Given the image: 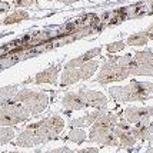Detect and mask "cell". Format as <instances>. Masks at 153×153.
<instances>
[{"label":"cell","instance_id":"30bf717a","mask_svg":"<svg viewBox=\"0 0 153 153\" xmlns=\"http://www.w3.org/2000/svg\"><path fill=\"white\" fill-rule=\"evenodd\" d=\"M152 114H153V106H143V107L132 106V107H126L123 110V117L130 125H136V123L152 119Z\"/></svg>","mask_w":153,"mask_h":153},{"label":"cell","instance_id":"d6986e66","mask_svg":"<svg viewBox=\"0 0 153 153\" xmlns=\"http://www.w3.org/2000/svg\"><path fill=\"white\" fill-rule=\"evenodd\" d=\"M149 34L147 32H140V33H134L132 36H129L126 40L127 46H145L149 43Z\"/></svg>","mask_w":153,"mask_h":153},{"label":"cell","instance_id":"7c38bea8","mask_svg":"<svg viewBox=\"0 0 153 153\" xmlns=\"http://www.w3.org/2000/svg\"><path fill=\"white\" fill-rule=\"evenodd\" d=\"M132 133L134 134V137L142 142H153V120H145L136 123L132 127Z\"/></svg>","mask_w":153,"mask_h":153},{"label":"cell","instance_id":"2e32d148","mask_svg":"<svg viewBox=\"0 0 153 153\" xmlns=\"http://www.w3.org/2000/svg\"><path fill=\"white\" fill-rule=\"evenodd\" d=\"M102 53V47H94V49H90L87 50L86 53H83L82 56L76 57V59H72L70 62H67L65 65V69H76V67H80L82 65H85L86 62L94 59L96 56H100Z\"/></svg>","mask_w":153,"mask_h":153},{"label":"cell","instance_id":"9c48e42d","mask_svg":"<svg viewBox=\"0 0 153 153\" xmlns=\"http://www.w3.org/2000/svg\"><path fill=\"white\" fill-rule=\"evenodd\" d=\"M114 134L119 139V147H123V149H130L137 142L134 134L132 133L130 123H127V120L125 117H119V122L114 127Z\"/></svg>","mask_w":153,"mask_h":153},{"label":"cell","instance_id":"e0dca14e","mask_svg":"<svg viewBox=\"0 0 153 153\" xmlns=\"http://www.w3.org/2000/svg\"><path fill=\"white\" fill-rule=\"evenodd\" d=\"M19 86L17 85H10V86H4L0 89V106L1 105H6L9 102H12L13 97L17 94Z\"/></svg>","mask_w":153,"mask_h":153},{"label":"cell","instance_id":"603a6c76","mask_svg":"<svg viewBox=\"0 0 153 153\" xmlns=\"http://www.w3.org/2000/svg\"><path fill=\"white\" fill-rule=\"evenodd\" d=\"M14 7H30L34 4V0H13Z\"/></svg>","mask_w":153,"mask_h":153},{"label":"cell","instance_id":"6da1fadb","mask_svg":"<svg viewBox=\"0 0 153 153\" xmlns=\"http://www.w3.org/2000/svg\"><path fill=\"white\" fill-rule=\"evenodd\" d=\"M63 129H65V120L60 116L54 114L29 125L23 132H20L13 143L19 147H33L45 145L47 142L59 139V134L63 132Z\"/></svg>","mask_w":153,"mask_h":153},{"label":"cell","instance_id":"3957f363","mask_svg":"<svg viewBox=\"0 0 153 153\" xmlns=\"http://www.w3.org/2000/svg\"><path fill=\"white\" fill-rule=\"evenodd\" d=\"M133 54L127 53L125 56H114L105 62L96 76V82L99 85H109L112 82H120L130 76V62Z\"/></svg>","mask_w":153,"mask_h":153},{"label":"cell","instance_id":"ac0fdd59","mask_svg":"<svg viewBox=\"0 0 153 153\" xmlns=\"http://www.w3.org/2000/svg\"><path fill=\"white\" fill-rule=\"evenodd\" d=\"M30 19V14L27 13L26 10H14L13 13H10L9 16H6L3 19V25H14V23H20L25 20Z\"/></svg>","mask_w":153,"mask_h":153},{"label":"cell","instance_id":"7a4b0ae2","mask_svg":"<svg viewBox=\"0 0 153 153\" xmlns=\"http://www.w3.org/2000/svg\"><path fill=\"white\" fill-rule=\"evenodd\" d=\"M119 122L116 113L106 112L90 126V133L87 137L89 143H97L100 146L119 147V139L114 134V127Z\"/></svg>","mask_w":153,"mask_h":153},{"label":"cell","instance_id":"ba28073f","mask_svg":"<svg viewBox=\"0 0 153 153\" xmlns=\"http://www.w3.org/2000/svg\"><path fill=\"white\" fill-rule=\"evenodd\" d=\"M130 76L153 77V53L150 50L134 52L130 62Z\"/></svg>","mask_w":153,"mask_h":153},{"label":"cell","instance_id":"5b68a950","mask_svg":"<svg viewBox=\"0 0 153 153\" xmlns=\"http://www.w3.org/2000/svg\"><path fill=\"white\" fill-rule=\"evenodd\" d=\"M13 102L20 103L30 112L32 116L42 113L49 105V96L45 92H36L30 89H22L13 97Z\"/></svg>","mask_w":153,"mask_h":153},{"label":"cell","instance_id":"52a82bcc","mask_svg":"<svg viewBox=\"0 0 153 153\" xmlns=\"http://www.w3.org/2000/svg\"><path fill=\"white\" fill-rule=\"evenodd\" d=\"M99 67V62L96 59H92L86 62L85 65L76 69H65L62 73V80H60V86H69L73 85L79 80H87L94 74V72Z\"/></svg>","mask_w":153,"mask_h":153},{"label":"cell","instance_id":"4316f807","mask_svg":"<svg viewBox=\"0 0 153 153\" xmlns=\"http://www.w3.org/2000/svg\"><path fill=\"white\" fill-rule=\"evenodd\" d=\"M60 3H63V4H73L76 1H80V0H59Z\"/></svg>","mask_w":153,"mask_h":153},{"label":"cell","instance_id":"ffe728a7","mask_svg":"<svg viewBox=\"0 0 153 153\" xmlns=\"http://www.w3.org/2000/svg\"><path fill=\"white\" fill-rule=\"evenodd\" d=\"M87 134L85 133V130L82 127H72V130L69 132V134L66 136V140L69 142H73L76 145H82L85 140H86Z\"/></svg>","mask_w":153,"mask_h":153},{"label":"cell","instance_id":"4fadbf2b","mask_svg":"<svg viewBox=\"0 0 153 153\" xmlns=\"http://www.w3.org/2000/svg\"><path fill=\"white\" fill-rule=\"evenodd\" d=\"M62 106L66 110H83L85 107H87L86 102L79 92H76V93L69 92V93L65 94L63 99H62Z\"/></svg>","mask_w":153,"mask_h":153},{"label":"cell","instance_id":"f546056e","mask_svg":"<svg viewBox=\"0 0 153 153\" xmlns=\"http://www.w3.org/2000/svg\"><path fill=\"white\" fill-rule=\"evenodd\" d=\"M147 34H149V39L153 40V33H150V32H147Z\"/></svg>","mask_w":153,"mask_h":153},{"label":"cell","instance_id":"277c9868","mask_svg":"<svg viewBox=\"0 0 153 153\" xmlns=\"http://www.w3.org/2000/svg\"><path fill=\"white\" fill-rule=\"evenodd\" d=\"M110 97L119 103L145 102L153 99V83L150 82H130L127 86H114L109 89Z\"/></svg>","mask_w":153,"mask_h":153},{"label":"cell","instance_id":"484cf974","mask_svg":"<svg viewBox=\"0 0 153 153\" xmlns=\"http://www.w3.org/2000/svg\"><path fill=\"white\" fill-rule=\"evenodd\" d=\"M76 153H99V149L97 147H86V149L76 150Z\"/></svg>","mask_w":153,"mask_h":153},{"label":"cell","instance_id":"cb8c5ba5","mask_svg":"<svg viewBox=\"0 0 153 153\" xmlns=\"http://www.w3.org/2000/svg\"><path fill=\"white\" fill-rule=\"evenodd\" d=\"M46 153H76V152H73L72 149H69L66 146H63V147H56V149H52V150H47Z\"/></svg>","mask_w":153,"mask_h":153},{"label":"cell","instance_id":"8fae6325","mask_svg":"<svg viewBox=\"0 0 153 153\" xmlns=\"http://www.w3.org/2000/svg\"><path fill=\"white\" fill-rule=\"evenodd\" d=\"M77 92L85 99L87 107H94V109H106L107 107V97L103 93L96 92V90H89L85 87H80Z\"/></svg>","mask_w":153,"mask_h":153},{"label":"cell","instance_id":"44dd1931","mask_svg":"<svg viewBox=\"0 0 153 153\" xmlns=\"http://www.w3.org/2000/svg\"><path fill=\"white\" fill-rule=\"evenodd\" d=\"M14 139V129L13 127L0 126V146L6 145Z\"/></svg>","mask_w":153,"mask_h":153},{"label":"cell","instance_id":"4dcf8cb0","mask_svg":"<svg viewBox=\"0 0 153 153\" xmlns=\"http://www.w3.org/2000/svg\"><path fill=\"white\" fill-rule=\"evenodd\" d=\"M3 153H19V152H3ZM34 153H40V150H36Z\"/></svg>","mask_w":153,"mask_h":153},{"label":"cell","instance_id":"7402d4cb","mask_svg":"<svg viewBox=\"0 0 153 153\" xmlns=\"http://www.w3.org/2000/svg\"><path fill=\"white\" fill-rule=\"evenodd\" d=\"M126 42H123V40H119V42H113V43H110V45H107L106 49L109 53H117L120 50H123L125 47H126Z\"/></svg>","mask_w":153,"mask_h":153},{"label":"cell","instance_id":"1f68e13d","mask_svg":"<svg viewBox=\"0 0 153 153\" xmlns=\"http://www.w3.org/2000/svg\"><path fill=\"white\" fill-rule=\"evenodd\" d=\"M47 1H52V0H47Z\"/></svg>","mask_w":153,"mask_h":153},{"label":"cell","instance_id":"5bb4252c","mask_svg":"<svg viewBox=\"0 0 153 153\" xmlns=\"http://www.w3.org/2000/svg\"><path fill=\"white\" fill-rule=\"evenodd\" d=\"M106 113V109H96L94 112H90V113L85 114V116H80L77 119H72L70 120V126L72 127H87L92 126L97 119H100L103 114Z\"/></svg>","mask_w":153,"mask_h":153},{"label":"cell","instance_id":"83f0119b","mask_svg":"<svg viewBox=\"0 0 153 153\" xmlns=\"http://www.w3.org/2000/svg\"><path fill=\"white\" fill-rule=\"evenodd\" d=\"M146 32H150V33H153V23L146 29Z\"/></svg>","mask_w":153,"mask_h":153},{"label":"cell","instance_id":"f1b7e54d","mask_svg":"<svg viewBox=\"0 0 153 153\" xmlns=\"http://www.w3.org/2000/svg\"><path fill=\"white\" fill-rule=\"evenodd\" d=\"M145 153H153V146H152V147H149V149H147V150H146Z\"/></svg>","mask_w":153,"mask_h":153},{"label":"cell","instance_id":"d6a6232c","mask_svg":"<svg viewBox=\"0 0 153 153\" xmlns=\"http://www.w3.org/2000/svg\"><path fill=\"white\" fill-rule=\"evenodd\" d=\"M152 119H153V114H152Z\"/></svg>","mask_w":153,"mask_h":153},{"label":"cell","instance_id":"d4e9b609","mask_svg":"<svg viewBox=\"0 0 153 153\" xmlns=\"http://www.w3.org/2000/svg\"><path fill=\"white\" fill-rule=\"evenodd\" d=\"M10 10V4L7 3V0H0V16L3 13H7Z\"/></svg>","mask_w":153,"mask_h":153},{"label":"cell","instance_id":"8992f818","mask_svg":"<svg viewBox=\"0 0 153 153\" xmlns=\"http://www.w3.org/2000/svg\"><path fill=\"white\" fill-rule=\"evenodd\" d=\"M30 112L26 107L16 102H9L0 106V126L13 127L19 123L27 122L30 119Z\"/></svg>","mask_w":153,"mask_h":153},{"label":"cell","instance_id":"9a60e30c","mask_svg":"<svg viewBox=\"0 0 153 153\" xmlns=\"http://www.w3.org/2000/svg\"><path fill=\"white\" fill-rule=\"evenodd\" d=\"M60 66H50L45 69L43 72H40L34 76V83L36 85H42V83H47V85H57V76H59Z\"/></svg>","mask_w":153,"mask_h":153}]
</instances>
